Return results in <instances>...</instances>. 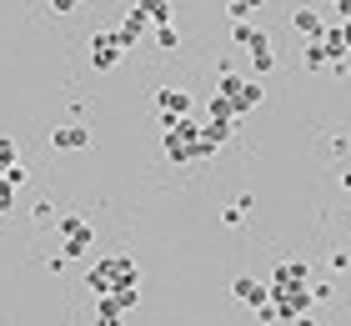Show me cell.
<instances>
[{"label": "cell", "instance_id": "6da1fadb", "mask_svg": "<svg viewBox=\"0 0 351 326\" xmlns=\"http://www.w3.org/2000/svg\"><path fill=\"white\" fill-rule=\"evenodd\" d=\"M136 281H141V266H136V256H125V251L95 256V266L86 271V291L90 296H110V291L136 286Z\"/></svg>", "mask_w": 351, "mask_h": 326}, {"label": "cell", "instance_id": "7a4b0ae2", "mask_svg": "<svg viewBox=\"0 0 351 326\" xmlns=\"http://www.w3.org/2000/svg\"><path fill=\"white\" fill-rule=\"evenodd\" d=\"M161 151L176 161V166H191V161H201V126L181 116V121H166L161 126Z\"/></svg>", "mask_w": 351, "mask_h": 326}, {"label": "cell", "instance_id": "3957f363", "mask_svg": "<svg viewBox=\"0 0 351 326\" xmlns=\"http://www.w3.org/2000/svg\"><path fill=\"white\" fill-rule=\"evenodd\" d=\"M56 231H60V241H66V246H60V256L66 261H81V256H90L95 251V226L86 221V216H56Z\"/></svg>", "mask_w": 351, "mask_h": 326}, {"label": "cell", "instance_id": "277c9868", "mask_svg": "<svg viewBox=\"0 0 351 326\" xmlns=\"http://www.w3.org/2000/svg\"><path fill=\"white\" fill-rule=\"evenodd\" d=\"M121 60H125V51L116 45V30H95V36H90V65L106 75V71H116Z\"/></svg>", "mask_w": 351, "mask_h": 326}, {"label": "cell", "instance_id": "5b68a950", "mask_svg": "<svg viewBox=\"0 0 351 326\" xmlns=\"http://www.w3.org/2000/svg\"><path fill=\"white\" fill-rule=\"evenodd\" d=\"M266 286H286V291H301V286H311V266L306 261H276V271H271V281Z\"/></svg>", "mask_w": 351, "mask_h": 326}, {"label": "cell", "instance_id": "8992f818", "mask_svg": "<svg viewBox=\"0 0 351 326\" xmlns=\"http://www.w3.org/2000/svg\"><path fill=\"white\" fill-rule=\"evenodd\" d=\"M90 141H95V136H90L81 121H71V126H56V130H51V145H56V151H71V156H75V151H90Z\"/></svg>", "mask_w": 351, "mask_h": 326}, {"label": "cell", "instance_id": "52a82bcc", "mask_svg": "<svg viewBox=\"0 0 351 326\" xmlns=\"http://www.w3.org/2000/svg\"><path fill=\"white\" fill-rule=\"evenodd\" d=\"M156 110H161V126L181 121V116H191V95L176 91V86H161V91H156Z\"/></svg>", "mask_w": 351, "mask_h": 326}, {"label": "cell", "instance_id": "ba28073f", "mask_svg": "<svg viewBox=\"0 0 351 326\" xmlns=\"http://www.w3.org/2000/svg\"><path fill=\"white\" fill-rule=\"evenodd\" d=\"M231 291H236V301H241V306H251V312H261V306L271 301V286L256 281V276H236Z\"/></svg>", "mask_w": 351, "mask_h": 326}, {"label": "cell", "instance_id": "9c48e42d", "mask_svg": "<svg viewBox=\"0 0 351 326\" xmlns=\"http://www.w3.org/2000/svg\"><path fill=\"white\" fill-rule=\"evenodd\" d=\"M261 86H256V80H246L241 75V86H236V95H231V110H236V121H241V116H251V110H256L261 106Z\"/></svg>", "mask_w": 351, "mask_h": 326}, {"label": "cell", "instance_id": "30bf717a", "mask_svg": "<svg viewBox=\"0 0 351 326\" xmlns=\"http://www.w3.org/2000/svg\"><path fill=\"white\" fill-rule=\"evenodd\" d=\"M141 36H146V21H141V15H136V10H125V21L116 25V45H121V51H125V56H131V51H136V45H141Z\"/></svg>", "mask_w": 351, "mask_h": 326}, {"label": "cell", "instance_id": "8fae6325", "mask_svg": "<svg viewBox=\"0 0 351 326\" xmlns=\"http://www.w3.org/2000/svg\"><path fill=\"white\" fill-rule=\"evenodd\" d=\"M226 141H231V126H221V121H206V126H201V161H206V156H216Z\"/></svg>", "mask_w": 351, "mask_h": 326}, {"label": "cell", "instance_id": "7c38bea8", "mask_svg": "<svg viewBox=\"0 0 351 326\" xmlns=\"http://www.w3.org/2000/svg\"><path fill=\"white\" fill-rule=\"evenodd\" d=\"M322 45H326V60H331V65H341V60H351V45H346V30H341V25H326V36H322Z\"/></svg>", "mask_w": 351, "mask_h": 326}, {"label": "cell", "instance_id": "4fadbf2b", "mask_svg": "<svg viewBox=\"0 0 351 326\" xmlns=\"http://www.w3.org/2000/svg\"><path fill=\"white\" fill-rule=\"evenodd\" d=\"M131 10H136L146 25H171V5H166V0H136Z\"/></svg>", "mask_w": 351, "mask_h": 326}, {"label": "cell", "instance_id": "5bb4252c", "mask_svg": "<svg viewBox=\"0 0 351 326\" xmlns=\"http://www.w3.org/2000/svg\"><path fill=\"white\" fill-rule=\"evenodd\" d=\"M291 25H296L306 40H322V36H326V21H322L316 10H296V15H291Z\"/></svg>", "mask_w": 351, "mask_h": 326}, {"label": "cell", "instance_id": "9a60e30c", "mask_svg": "<svg viewBox=\"0 0 351 326\" xmlns=\"http://www.w3.org/2000/svg\"><path fill=\"white\" fill-rule=\"evenodd\" d=\"M95 326H125V312L110 296H95Z\"/></svg>", "mask_w": 351, "mask_h": 326}, {"label": "cell", "instance_id": "2e32d148", "mask_svg": "<svg viewBox=\"0 0 351 326\" xmlns=\"http://www.w3.org/2000/svg\"><path fill=\"white\" fill-rule=\"evenodd\" d=\"M206 116H211V121H221V126H236V110H231V101H226V95H211Z\"/></svg>", "mask_w": 351, "mask_h": 326}, {"label": "cell", "instance_id": "e0dca14e", "mask_svg": "<svg viewBox=\"0 0 351 326\" xmlns=\"http://www.w3.org/2000/svg\"><path fill=\"white\" fill-rule=\"evenodd\" d=\"M110 301H116V306H121V312H125V316H131V312H136V306H141V281H136V286H121V291H110Z\"/></svg>", "mask_w": 351, "mask_h": 326}, {"label": "cell", "instance_id": "ac0fdd59", "mask_svg": "<svg viewBox=\"0 0 351 326\" xmlns=\"http://www.w3.org/2000/svg\"><path fill=\"white\" fill-rule=\"evenodd\" d=\"M246 211H251V196H236V201L221 211V221H226V226H241V221H246Z\"/></svg>", "mask_w": 351, "mask_h": 326}, {"label": "cell", "instance_id": "d6986e66", "mask_svg": "<svg viewBox=\"0 0 351 326\" xmlns=\"http://www.w3.org/2000/svg\"><path fill=\"white\" fill-rule=\"evenodd\" d=\"M306 71H316V75L331 71V60H326V45H322V40H311V45H306Z\"/></svg>", "mask_w": 351, "mask_h": 326}, {"label": "cell", "instance_id": "ffe728a7", "mask_svg": "<svg viewBox=\"0 0 351 326\" xmlns=\"http://www.w3.org/2000/svg\"><path fill=\"white\" fill-rule=\"evenodd\" d=\"M15 161H21V151H15V136H0V176H5Z\"/></svg>", "mask_w": 351, "mask_h": 326}, {"label": "cell", "instance_id": "44dd1931", "mask_svg": "<svg viewBox=\"0 0 351 326\" xmlns=\"http://www.w3.org/2000/svg\"><path fill=\"white\" fill-rule=\"evenodd\" d=\"M156 45H161V51H176V45H181V30L176 25H156Z\"/></svg>", "mask_w": 351, "mask_h": 326}, {"label": "cell", "instance_id": "7402d4cb", "mask_svg": "<svg viewBox=\"0 0 351 326\" xmlns=\"http://www.w3.org/2000/svg\"><path fill=\"white\" fill-rule=\"evenodd\" d=\"M30 221H36V226H56V206L51 201H36V206H30Z\"/></svg>", "mask_w": 351, "mask_h": 326}, {"label": "cell", "instance_id": "603a6c76", "mask_svg": "<svg viewBox=\"0 0 351 326\" xmlns=\"http://www.w3.org/2000/svg\"><path fill=\"white\" fill-rule=\"evenodd\" d=\"M0 216H15V186L0 181Z\"/></svg>", "mask_w": 351, "mask_h": 326}, {"label": "cell", "instance_id": "cb8c5ba5", "mask_svg": "<svg viewBox=\"0 0 351 326\" xmlns=\"http://www.w3.org/2000/svg\"><path fill=\"white\" fill-rule=\"evenodd\" d=\"M0 181H10V186H15V191H21V186H25V181H30V171H25V166H21V161H15V166H10V171H5V176H0Z\"/></svg>", "mask_w": 351, "mask_h": 326}, {"label": "cell", "instance_id": "d4e9b609", "mask_svg": "<svg viewBox=\"0 0 351 326\" xmlns=\"http://www.w3.org/2000/svg\"><path fill=\"white\" fill-rule=\"evenodd\" d=\"M226 15H231V25H236V21H251V15H256V10H251L246 0H231V5H226Z\"/></svg>", "mask_w": 351, "mask_h": 326}, {"label": "cell", "instance_id": "484cf974", "mask_svg": "<svg viewBox=\"0 0 351 326\" xmlns=\"http://www.w3.org/2000/svg\"><path fill=\"white\" fill-rule=\"evenodd\" d=\"M251 65H256V75H271V71H276V56L261 51V56H251Z\"/></svg>", "mask_w": 351, "mask_h": 326}, {"label": "cell", "instance_id": "4316f807", "mask_svg": "<svg viewBox=\"0 0 351 326\" xmlns=\"http://www.w3.org/2000/svg\"><path fill=\"white\" fill-rule=\"evenodd\" d=\"M75 5H86V0H51V10H56V15H71Z\"/></svg>", "mask_w": 351, "mask_h": 326}, {"label": "cell", "instance_id": "83f0119b", "mask_svg": "<svg viewBox=\"0 0 351 326\" xmlns=\"http://www.w3.org/2000/svg\"><path fill=\"white\" fill-rule=\"evenodd\" d=\"M291 326H316V321H311V312H306V316H296V321H291Z\"/></svg>", "mask_w": 351, "mask_h": 326}, {"label": "cell", "instance_id": "f1b7e54d", "mask_svg": "<svg viewBox=\"0 0 351 326\" xmlns=\"http://www.w3.org/2000/svg\"><path fill=\"white\" fill-rule=\"evenodd\" d=\"M337 75H351V60H341V65H337Z\"/></svg>", "mask_w": 351, "mask_h": 326}, {"label": "cell", "instance_id": "f546056e", "mask_svg": "<svg viewBox=\"0 0 351 326\" xmlns=\"http://www.w3.org/2000/svg\"><path fill=\"white\" fill-rule=\"evenodd\" d=\"M341 30H346V45H351V25H341Z\"/></svg>", "mask_w": 351, "mask_h": 326}, {"label": "cell", "instance_id": "4dcf8cb0", "mask_svg": "<svg viewBox=\"0 0 351 326\" xmlns=\"http://www.w3.org/2000/svg\"><path fill=\"white\" fill-rule=\"evenodd\" d=\"M326 5H341V0H326Z\"/></svg>", "mask_w": 351, "mask_h": 326}]
</instances>
